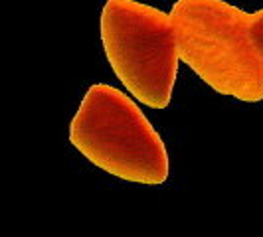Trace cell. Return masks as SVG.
<instances>
[{
  "label": "cell",
  "mask_w": 263,
  "mask_h": 237,
  "mask_svg": "<svg viewBox=\"0 0 263 237\" xmlns=\"http://www.w3.org/2000/svg\"><path fill=\"white\" fill-rule=\"evenodd\" d=\"M171 22L182 60L214 91L263 99V57L250 38V14L224 0H176Z\"/></svg>",
  "instance_id": "obj_1"
},
{
  "label": "cell",
  "mask_w": 263,
  "mask_h": 237,
  "mask_svg": "<svg viewBox=\"0 0 263 237\" xmlns=\"http://www.w3.org/2000/svg\"><path fill=\"white\" fill-rule=\"evenodd\" d=\"M250 38L263 57V8L255 14H250Z\"/></svg>",
  "instance_id": "obj_4"
},
{
  "label": "cell",
  "mask_w": 263,
  "mask_h": 237,
  "mask_svg": "<svg viewBox=\"0 0 263 237\" xmlns=\"http://www.w3.org/2000/svg\"><path fill=\"white\" fill-rule=\"evenodd\" d=\"M101 42L117 79L139 103L168 107L180 62L168 14L137 0H107Z\"/></svg>",
  "instance_id": "obj_3"
},
{
  "label": "cell",
  "mask_w": 263,
  "mask_h": 237,
  "mask_svg": "<svg viewBox=\"0 0 263 237\" xmlns=\"http://www.w3.org/2000/svg\"><path fill=\"white\" fill-rule=\"evenodd\" d=\"M69 143L123 182L160 186L168 180L171 158L145 113L117 87L95 83L69 123Z\"/></svg>",
  "instance_id": "obj_2"
}]
</instances>
